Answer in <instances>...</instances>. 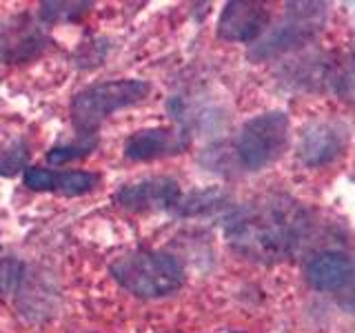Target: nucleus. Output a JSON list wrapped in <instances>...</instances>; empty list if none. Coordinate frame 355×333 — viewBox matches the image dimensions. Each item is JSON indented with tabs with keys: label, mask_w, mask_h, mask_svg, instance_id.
Here are the masks:
<instances>
[{
	"label": "nucleus",
	"mask_w": 355,
	"mask_h": 333,
	"mask_svg": "<svg viewBox=\"0 0 355 333\" xmlns=\"http://www.w3.org/2000/svg\"><path fill=\"white\" fill-rule=\"evenodd\" d=\"M304 233V216L288 198H260L227 220V238L242 255L260 262L282 260Z\"/></svg>",
	"instance_id": "1"
},
{
	"label": "nucleus",
	"mask_w": 355,
	"mask_h": 333,
	"mask_svg": "<svg viewBox=\"0 0 355 333\" xmlns=\"http://www.w3.org/2000/svg\"><path fill=\"white\" fill-rule=\"evenodd\" d=\"M111 273L122 289L138 298H164L184 284V269L171 253L138 249L111 264Z\"/></svg>",
	"instance_id": "2"
},
{
	"label": "nucleus",
	"mask_w": 355,
	"mask_h": 333,
	"mask_svg": "<svg viewBox=\"0 0 355 333\" xmlns=\"http://www.w3.org/2000/svg\"><path fill=\"white\" fill-rule=\"evenodd\" d=\"M151 87L144 80H107L83 89L71 100V120L80 138H94L96 129L103 122L125 107L138 105L149 96Z\"/></svg>",
	"instance_id": "3"
},
{
	"label": "nucleus",
	"mask_w": 355,
	"mask_h": 333,
	"mask_svg": "<svg viewBox=\"0 0 355 333\" xmlns=\"http://www.w3.org/2000/svg\"><path fill=\"white\" fill-rule=\"evenodd\" d=\"M288 147V116L284 111H266L242 125L236 153L247 171H260L273 164Z\"/></svg>",
	"instance_id": "4"
},
{
	"label": "nucleus",
	"mask_w": 355,
	"mask_h": 333,
	"mask_svg": "<svg viewBox=\"0 0 355 333\" xmlns=\"http://www.w3.org/2000/svg\"><path fill=\"white\" fill-rule=\"evenodd\" d=\"M327 20L324 3H288L286 18L280 27H275L258 47L251 51L253 58H271L291 47H297L311 40L318 31H322Z\"/></svg>",
	"instance_id": "5"
},
{
	"label": "nucleus",
	"mask_w": 355,
	"mask_h": 333,
	"mask_svg": "<svg viewBox=\"0 0 355 333\" xmlns=\"http://www.w3.org/2000/svg\"><path fill=\"white\" fill-rule=\"evenodd\" d=\"M349 129L340 120H315L304 129L297 144V160L309 169L327 166L347 149Z\"/></svg>",
	"instance_id": "6"
},
{
	"label": "nucleus",
	"mask_w": 355,
	"mask_h": 333,
	"mask_svg": "<svg viewBox=\"0 0 355 333\" xmlns=\"http://www.w3.org/2000/svg\"><path fill=\"white\" fill-rule=\"evenodd\" d=\"M180 203H182L180 185H178L173 178H166V176L144 178V180L122 187L116 194V205H120L122 209L136 211V214L178 209Z\"/></svg>",
	"instance_id": "7"
},
{
	"label": "nucleus",
	"mask_w": 355,
	"mask_h": 333,
	"mask_svg": "<svg viewBox=\"0 0 355 333\" xmlns=\"http://www.w3.org/2000/svg\"><path fill=\"white\" fill-rule=\"evenodd\" d=\"M269 9L262 3H247V0H233L222 9L218 20V36L229 42L249 44L262 38L269 27Z\"/></svg>",
	"instance_id": "8"
},
{
	"label": "nucleus",
	"mask_w": 355,
	"mask_h": 333,
	"mask_svg": "<svg viewBox=\"0 0 355 333\" xmlns=\"http://www.w3.org/2000/svg\"><path fill=\"white\" fill-rule=\"evenodd\" d=\"M47 47V36L29 16L9 18L0 25V58L5 62H27Z\"/></svg>",
	"instance_id": "9"
},
{
	"label": "nucleus",
	"mask_w": 355,
	"mask_h": 333,
	"mask_svg": "<svg viewBox=\"0 0 355 333\" xmlns=\"http://www.w3.org/2000/svg\"><path fill=\"white\" fill-rule=\"evenodd\" d=\"M304 278L315 291H340L355 278V260L349 253L327 249L315 253L304 264Z\"/></svg>",
	"instance_id": "10"
},
{
	"label": "nucleus",
	"mask_w": 355,
	"mask_h": 333,
	"mask_svg": "<svg viewBox=\"0 0 355 333\" xmlns=\"http://www.w3.org/2000/svg\"><path fill=\"white\" fill-rule=\"evenodd\" d=\"M189 144L184 133L171 127H155V129H140L129 136L125 144V155L133 162L158 160L164 155L182 153Z\"/></svg>",
	"instance_id": "11"
},
{
	"label": "nucleus",
	"mask_w": 355,
	"mask_h": 333,
	"mask_svg": "<svg viewBox=\"0 0 355 333\" xmlns=\"http://www.w3.org/2000/svg\"><path fill=\"white\" fill-rule=\"evenodd\" d=\"M100 176L92 171H58L44 166H27L25 187L31 191H53L62 196H83L94 191Z\"/></svg>",
	"instance_id": "12"
},
{
	"label": "nucleus",
	"mask_w": 355,
	"mask_h": 333,
	"mask_svg": "<svg viewBox=\"0 0 355 333\" xmlns=\"http://www.w3.org/2000/svg\"><path fill=\"white\" fill-rule=\"evenodd\" d=\"M40 16L44 22H73L80 20L92 3H42Z\"/></svg>",
	"instance_id": "13"
},
{
	"label": "nucleus",
	"mask_w": 355,
	"mask_h": 333,
	"mask_svg": "<svg viewBox=\"0 0 355 333\" xmlns=\"http://www.w3.org/2000/svg\"><path fill=\"white\" fill-rule=\"evenodd\" d=\"M96 147V138H80L78 144H67V147H55L47 153V160L51 164H64L71 160H80L87 153H92Z\"/></svg>",
	"instance_id": "14"
},
{
	"label": "nucleus",
	"mask_w": 355,
	"mask_h": 333,
	"mask_svg": "<svg viewBox=\"0 0 355 333\" xmlns=\"http://www.w3.org/2000/svg\"><path fill=\"white\" fill-rule=\"evenodd\" d=\"M27 158H29V151L25 142L11 144V149L3 151V155H0V173L16 176L18 171L27 169Z\"/></svg>",
	"instance_id": "15"
},
{
	"label": "nucleus",
	"mask_w": 355,
	"mask_h": 333,
	"mask_svg": "<svg viewBox=\"0 0 355 333\" xmlns=\"http://www.w3.org/2000/svg\"><path fill=\"white\" fill-rule=\"evenodd\" d=\"M336 94L344 100V103L355 105V53H353V58L338 71Z\"/></svg>",
	"instance_id": "16"
}]
</instances>
